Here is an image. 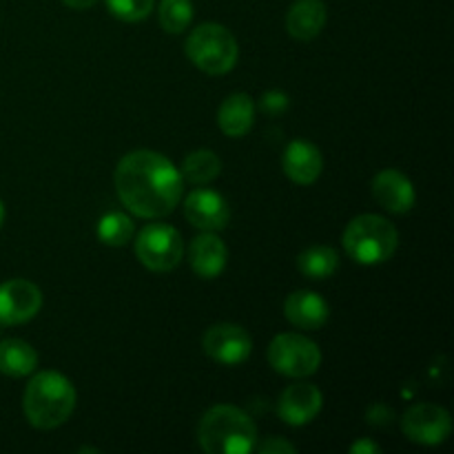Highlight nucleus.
<instances>
[{"label": "nucleus", "instance_id": "obj_1", "mask_svg": "<svg viewBox=\"0 0 454 454\" xmlns=\"http://www.w3.org/2000/svg\"><path fill=\"white\" fill-rule=\"evenodd\" d=\"M115 191L137 217L155 220L176 211L184 193V177L158 151L137 149L124 155L114 173Z\"/></svg>", "mask_w": 454, "mask_h": 454}, {"label": "nucleus", "instance_id": "obj_2", "mask_svg": "<svg viewBox=\"0 0 454 454\" xmlns=\"http://www.w3.org/2000/svg\"><path fill=\"white\" fill-rule=\"evenodd\" d=\"M198 442L208 454H251L255 452L260 434L255 421L242 408L220 403L200 419Z\"/></svg>", "mask_w": 454, "mask_h": 454}, {"label": "nucleus", "instance_id": "obj_3", "mask_svg": "<svg viewBox=\"0 0 454 454\" xmlns=\"http://www.w3.org/2000/svg\"><path fill=\"white\" fill-rule=\"evenodd\" d=\"M75 408V388L62 372L43 371L31 377L22 395L27 421L38 430L65 424Z\"/></svg>", "mask_w": 454, "mask_h": 454}, {"label": "nucleus", "instance_id": "obj_4", "mask_svg": "<svg viewBox=\"0 0 454 454\" xmlns=\"http://www.w3.org/2000/svg\"><path fill=\"white\" fill-rule=\"evenodd\" d=\"M341 244L348 257L357 264L375 266L384 264L397 253L399 233L393 222L381 215H359L350 220L341 235Z\"/></svg>", "mask_w": 454, "mask_h": 454}, {"label": "nucleus", "instance_id": "obj_5", "mask_svg": "<svg viewBox=\"0 0 454 454\" xmlns=\"http://www.w3.org/2000/svg\"><path fill=\"white\" fill-rule=\"evenodd\" d=\"M186 56L204 74L224 75L238 62V40L224 25L204 22L191 31L186 40Z\"/></svg>", "mask_w": 454, "mask_h": 454}, {"label": "nucleus", "instance_id": "obj_6", "mask_svg": "<svg viewBox=\"0 0 454 454\" xmlns=\"http://www.w3.org/2000/svg\"><path fill=\"white\" fill-rule=\"evenodd\" d=\"M269 364L284 377L304 380L317 372L322 353L313 340L297 333H282L269 344Z\"/></svg>", "mask_w": 454, "mask_h": 454}, {"label": "nucleus", "instance_id": "obj_7", "mask_svg": "<svg viewBox=\"0 0 454 454\" xmlns=\"http://www.w3.org/2000/svg\"><path fill=\"white\" fill-rule=\"evenodd\" d=\"M136 255L153 273H168L184 257V239L168 224H146L136 238Z\"/></svg>", "mask_w": 454, "mask_h": 454}, {"label": "nucleus", "instance_id": "obj_8", "mask_svg": "<svg viewBox=\"0 0 454 454\" xmlns=\"http://www.w3.org/2000/svg\"><path fill=\"white\" fill-rule=\"evenodd\" d=\"M402 430L412 443L439 446L452 434V417L437 403H415L403 412Z\"/></svg>", "mask_w": 454, "mask_h": 454}, {"label": "nucleus", "instance_id": "obj_9", "mask_svg": "<svg viewBox=\"0 0 454 454\" xmlns=\"http://www.w3.org/2000/svg\"><path fill=\"white\" fill-rule=\"evenodd\" d=\"M202 348L222 366H239L251 357L253 341L238 324H215L204 333Z\"/></svg>", "mask_w": 454, "mask_h": 454}, {"label": "nucleus", "instance_id": "obj_10", "mask_svg": "<svg viewBox=\"0 0 454 454\" xmlns=\"http://www.w3.org/2000/svg\"><path fill=\"white\" fill-rule=\"evenodd\" d=\"M43 309V293L29 279H9L0 284V326H18Z\"/></svg>", "mask_w": 454, "mask_h": 454}, {"label": "nucleus", "instance_id": "obj_11", "mask_svg": "<svg viewBox=\"0 0 454 454\" xmlns=\"http://www.w3.org/2000/svg\"><path fill=\"white\" fill-rule=\"evenodd\" d=\"M324 397L317 386L313 384H291L282 393L278 402V415L284 424L300 428V426L310 424L322 411Z\"/></svg>", "mask_w": 454, "mask_h": 454}, {"label": "nucleus", "instance_id": "obj_12", "mask_svg": "<svg viewBox=\"0 0 454 454\" xmlns=\"http://www.w3.org/2000/svg\"><path fill=\"white\" fill-rule=\"evenodd\" d=\"M184 215L195 229L215 233V231L226 229L231 211L229 204L220 193L211 189H195L184 200Z\"/></svg>", "mask_w": 454, "mask_h": 454}, {"label": "nucleus", "instance_id": "obj_13", "mask_svg": "<svg viewBox=\"0 0 454 454\" xmlns=\"http://www.w3.org/2000/svg\"><path fill=\"white\" fill-rule=\"evenodd\" d=\"M372 198L377 200V204H381L386 211L395 213V215H403L417 202L415 186L397 168H384V171H380L372 177Z\"/></svg>", "mask_w": 454, "mask_h": 454}, {"label": "nucleus", "instance_id": "obj_14", "mask_svg": "<svg viewBox=\"0 0 454 454\" xmlns=\"http://www.w3.org/2000/svg\"><path fill=\"white\" fill-rule=\"evenodd\" d=\"M284 315L301 331H317L331 317V306L319 293L295 291L284 301Z\"/></svg>", "mask_w": 454, "mask_h": 454}, {"label": "nucleus", "instance_id": "obj_15", "mask_svg": "<svg viewBox=\"0 0 454 454\" xmlns=\"http://www.w3.org/2000/svg\"><path fill=\"white\" fill-rule=\"evenodd\" d=\"M282 167L288 180L300 186H309L317 182V177L322 176L324 158L313 142L295 140L284 151Z\"/></svg>", "mask_w": 454, "mask_h": 454}, {"label": "nucleus", "instance_id": "obj_16", "mask_svg": "<svg viewBox=\"0 0 454 454\" xmlns=\"http://www.w3.org/2000/svg\"><path fill=\"white\" fill-rule=\"evenodd\" d=\"M226 260H229L226 244L222 242L217 235H213L211 231H204L202 235H198V238L191 242V269H193L195 275H200L202 279H215L217 275L226 269Z\"/></svg>", "mask_w": 454, "mask_h": 454}, {"label": "nucleus", "instance_id": "obj_17", "mask_svg": "<svg viewBox=\"0 0 454 454\" xmlns=\"http://www.w3.org/2000/svg\"><path fill=\"white\" fill-rule=\"evenodd\" d=\"M326 18L328 12L322 0H297L288 9L286 29L295 40L309 43V40L317 38L322 34Z\"/></svg>", "mask_w": 454, "mask_h": 454}, {"label": "nucleus", "instance_id": "obj_18", "mask_svg": "<svg viewBox=\"0 0 454 454\" xmlns=\"http://www.w3.org/2000/svg\"><path fill=\"white\" fill-rule=\"evenodd\" d=\"M255 122V102L248 93H233L226 98L217 111V124L229 137H242Z\"/></svg>", "mask_w": 454, "mask_h": 454}, {"label": "nucleus", "instance_id": "obj_19", "mask_svg": "<svg viewBox=\"0 0 454 454\" xmlns=\"http://www.w3.org/2000/svg\"><path fill=\"white\" fill-rule=\"evenodd\" d=\"M38 366V353L22 340L0 341V372L7 377H27Z\"/></svg>", "mask_w": 454, "mask_h": 454}, {"label": "nucleus", "instance_id": "obj_20", "mask_svg": "<svg viewBox=\"0 0 454 454\" xmlns=\"http://www.w3.org/2000/svg\"><path fill=\"white\" fill-rule=\"evenodd\" d=\"M297 269L304 278L309 279H326L335 275V270L340 269V255L333 247H310L306 251L300 253L297 257Z\"/></svg>", "mask_w": 454, "mask_h": 454}, {"label": "nucleus", "instance_id": "obj_21", "mask_svg": "<svg viewBox=\"0 0 454 454\" xmlns=\"http://www.w3.org/2000/svg\"><path fill=\"white\" fill-rule=\"evenodd\" d=\"M222 171V160L217 158L213 151L198 149L193 153L186 155L184 164H182V177L189 180L191 184H208L215 180Z\"/></svg>", "mask_w": 454, "mask_h": 454}, {"label": "nucleus", "instance_id": "obj_22", "mask_svg": "<svg viewBox=\"0 0 454 454\" xmlns=\"http://www.w3.org/2000/svg\"><path fill=\"white\" fill-rule=\"evenodd\" d=\"M133 233H136V229H133L131 217L120 211L106 213L98 222V238L106 247H124V244L131 242Z\"/></svg>", "mask_w": 454, "mask_h": 454}, {"label": "nucleus", "instance_id": "obj_23", "mask_svg": "<svg viewBox=\"0 0 454 454\" xmlns=\"http://www.w3.org/2000/svg\"><path fill=\"white\" fill-rule=\"evenodd\" d=\"M160 25L167 34H182L193 20V3L191 0H162L158 7Z\"/></svg>", "mask_w": 454, "mask_h": 454}, {"label": "nucleus", "instance_id": "obj_24", "mask_svg": "<svg viewBox=\"0 0 454 454\" xmlns=\"http://www.w3.org/2000/svg\"><path fill=\"white\" fill-rule=\"evenodd\" d=\"M109 12L124 22H140L153 12L155 0H105Z\"/></svg>", "mask_w": 454, "mask_h": 454}, {"label": "nucleus", "instance_id": "obj_25", "mask_svg": "<svg viewBox=\"0 0 454 454\" xmlns=\"http://www.w3.org/2000/svg\"><path fill=\"white\" fill-rule=\"evenodd\" d=\"M260 109L269 115H279L288 109V96L282 91H266L260 100Z\"/></svg>", "mask_w": 454, "mask_h": 454}, {"label": "nucleus", "instance_id": "obj_26", "mask_svg": "<svg viewBox=\"0 0 454 454\" xmlns=\"http://www.w3.org/2000/svg\"><path fill=\"white\" fill-rule=\"evenodd\" d=\"M257 452L262 454H295L297 448L293 446L291 442H286V439H275V437H269L266 442H257L255 446Z\"/></svg>", "mask_w": 454, "mask_h": 454}, {"label": "nucleus", "instance_id": "obj_27", "mask_svg": "<svg viewBox=\"0 0 454 454\" xmlns=\"http://www.w3.org/2000/svg\"><path fill=\"white\" fill-rule=\"evenodd\" d=\"M366 417H368V424L372 426H388L390 421L395 419L393 411H390L388 406H381V403H375V406L368 411Z\"/></svg>", "mask_w": 454, "mask_h": 454}, {"label": "nucleus", "instance_id": "obj_28", "mask_svg": "<svg viewBox=\"0 0 454 454\" xmlns=\"http://www.w3.org/2000/svg\"><path fill=\"white\" fill-rule=\"evenodd\" d=\"M350 452L353 454H377L380 452V446L372 442H368V439H359V442H355L353 446H350Z\"/></svg>", "mask_w": 454, "mask_h": 454}, {"label": "nucleus", "instance_id": "obj_29", "mask_svg": "<svg viewBox=\"0 0 454 454\" xmlns=\"http://www.w3.org/2000/svg\"><path fill=\"white\" fill-rule=\"evenodd\" d=\"M98 0H62V4H67L69 9H75V12H84V9H91Z\"/></svg>", "mask_w": 454, "mask_h": 454}, {"label": "nucleus", "instance_id": "obj_30", "mask_svg": "<svg viewBox=\"0 0 454 454\" xmlns=\"http://www.w3.org/2000/svg\"><path fill=\"white\" fill-rule=\"evenodd\" d=\"M3 222H4V207L3 202H0V226H3Z\"/></svg>", "mask_w": 454, "mask_h": 454}, {"label": "nucleus", "instance_id": "obj_31", "mask_svg": "<svg viewBox=\"0 0 454 454\" xmlns=\"http://www.w3.org/2000/svg\"><path fill=\"white\" fill-rule=\"evenodd\" d=\"M80 452H100V450H98V448H80Z\"/></svg>", "mask_w": 454, "mask_h": 454}]
</instances>
